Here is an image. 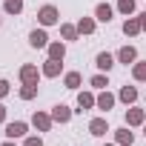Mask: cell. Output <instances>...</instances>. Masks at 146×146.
<instances>
[{
	"mask_svg": "<svg viewBox=\"0 0 146 146\" xmlns=\"http://www.w3.org/2000/svg\"><path fill=\"white\" fill-rule=\"evenodd\" d=\"M60 32H63V37H66V40H75V37H78V29H75V26H63Z\"/></svg>",
	"mask_w": 146,
	"mask_h": 146,
	"instance_id": "cell-24",
	"label": "cell"
},
{
	"mask_svg": "<svg viewBox=\"0 0 146 146\" xmlns=\"http://www.w3.org/2000/svg\"><path fill=\"white\" fill-rule=\"evenodd\" d=\"M135 57H137V52H135L132 46H123V49L117 52V60H120V63H126V66H129V63H132Z\"/></svg>",
	"mask_w": 146,
	"mask_h": 146,
	"instance_id": "cell-6",
	"label": "cell"
},
{
	"mask_svg": "<svg viewBox=\"0 0 146 146\" xmlns=\"http://www.w3.org/2000/svg\"><path fill=\"white\" fill-rule=\"evenodd\" d=\"M6 135H9L12 140H15V137H23V135H26V123H20V120H17V123H9V126H6Z\"/></svg>",
	"mask_w": 146,
	"mask_h": 146,
	"instance_id": "cell-4",
	"label": "cell"
},
{
	"mask_svg": "<svg viewBox=\"0 0 146 146\" xmlns=\"http://www.w3.org/2000/svg\"><path fill=\"white\" fill-rule=\"evenodd\" d=\"M43 75H46V78H57V75H60V60H52V57H49L46 66H43Z\"/></svg>",
	"mask_w": 146,
	"mask_h": 146,
	"instance_id": "cell-5",
	"label": "cell"
},
{
	"mask_svg": "<svg viewBox=\"0 0 146 146\" xmlns=\"http://www.w3.org/2000/svg\"><path fill=\"white\" fill-rule=\"evenodd\" d=\"M26 146H43V140H40V137H29V140H26Z\"/></svg>",
	"mask_w": 146,
	"mask_h": 146,
	"instance_id": "cell-27",
	"label": "cell"
},
{
	"mask_svg": "<svg viewBox=\"0 0 146 146\" xmlns=\"http://www.w3.org/2000/svg\"><path fill=\"white\" fill-rule=\"evenodd\" d=\"M95 103H98V100H95L89 92H80V95H78V106H80V112H83V109H92Z\"/></svg>",
	"mask_w": 146,
	"mask_h": 146,
	"instance_id": "cell-10",
	"label": "cell"
},
{
	"mask_svg": "<svg viewBox=\"0 0 146 146\" xmlns=\"http://www.w3.org/2000/svg\"><path fill=\"white\" fill-rule=\"evenodd\" d=\"M3 95H9V83H6V80H0V98H3Z\"/></svg>",
	"mask_w": 146,
	"mask_h": 146,
	"instance_id": "cell-28",
	"label": "cell"
},
{
	"mask_svg": "<svg viewBox=\"0 0 146 146\" xmlns=\"http://www.w3.org/2000/svg\"><path fill=\"white\" fill-rule=\"evenodd\" d=\"M95 15H98V20H100V23H109V20H112V6L100 3V6L95 9Z\"/></svg>",
	"mask_w": 146,
	"mask_h": 146,
	"instance_id": "cell-9",
	"label": "cell"
},
{
	"mask_svg": "<svg viewBox=\"0 0 146 146\" xmlns=\"http://www.w3.org/2000/svg\"><path fill=\"white\" fill-rule=\"evenodd\" d=\"M117 9H120L123 15H132V12H135V0H120V3H117Z\"/></svg>",
	"mask_w": 146,
	"mask_h": 146,
	"instance_id": "cell-23",
	"label": "cell"
},
{
	"mask_svg": "<svg viewBox=\"0 0 146 146\" xmlns=\"http://www.w3.org/2000/svg\"><path fill=\"white\" fill-rule=\"evenodd\" d=\"M35 126H37L40 132H49V126H52V117H49V115H43V112H37V115H35Z\"/></svg>",
	"mask_w": 146,
	"mask_h": 146,
	"instance_id": "cell-12",
	"label": "cell"
},
{
	"mask_svg": "<svg viewBox=\"0 0 146 146\" xmlns=\"http://www.w3.org/2000/svg\"><path fill=\"white\" fill-rule=\"evenodd\" d=\"M78 32H80V35H92V32H95V20H92V17H80Z\"/></svg>",
	"mask_w": 146,
	"mask_h": 146,
	"instance_id": "cell-14",
	"label": "cell"
},
{
	"mask_svg": "<svg viewBox=\"0 0 146 146\" xmlns=\"http://www.w3.org/2000/svg\"><path fill=\"white\" fill-rule=\"evenodd\" d=\"M92 86H95V89H106V78H103V75H95V78H92Z\"/></svg>",
	"mask_w": 146,
	"mask_h": 146,
	"instance_id": "cell-26",
	"label": "cell"
},
{
	"mask_svg": "<svg viewBox=\"0 0 146 146\" xmlns=\"http://www.w3.org/2000/svg\"><path fill=\"white\" fill-rule=\"evenodd\" d=\"M20 78H23V83H35L37 80V69L35 66H23L20 69Z\"/></svg>",
	"mask_w": 146,
	"mask_h": 146,
	"instance_id": "cell-13",
	"label": "cell"
},
{
	"mask_svg": "<svg viewBox=\"0 0 146 146\" xmlns=\"http://www.w3.org/2000/svg\"><path fill=\"white\" fill-rule=\"evenodd\" d=\"M140 29H146V15H143V17H140Z\"/></svg>",
	"mask_w": 146,
	"mask_h": 146,
	"instance_id": "cell-30",
	"label": "cell"
},
{
	"mask_svg": "<svg viewBox=\"0 0 146 146\" xmlns=\"http://www.w3.org/2000/svg\"><path fill=\"white\" fill-rule=\"evenodd\" d=\"M37 17H40V23H43V26H54V23L60 20V17H57V9H54V6H43V9L37 12Z\"/></svg>",
	"mask_w": 146,
	"mask_h": 146,
	"instance_id": "cell-1",
	"label": "cell"
},
{
	"mask_svg": "<svg viewBox=\"0 0 146 146\" xmlns=\"http://www.w3.org/2000/svg\"><path fill=\"white\" fill-rule=\"evenodd\" d=\"M126 123H129V126L143 123V109H129V112H126Z\"/></svg>",
	"mask_w": 146,
	"mask_h": 146,
	"instance_id": "cell-11",
	"label": "cell"
},
{
	"mask_svg": "<svg viewBox=\"0 0 146 146\" xmlns=\"http://www.w3.org/2000/svg\"><path fill=\"white\" fill-rule=\"evenodd\" d=\"M6 120V106H0V123Z\"/></svg>",
	"mask_w": 146,
	"mask_h": 146,
	"instance_id": "cell-29",
	"label": "cell"
},
{
	"mask_svg": "<svg viewBox=\"0 0 146 146\" xmlns=\"http://www.w3.org/2000/svg\"><path fill=\"white\" fill-rule=\"evenodd\" d=\"M89 132L100 137V135H106V132H109V126H106V120H103V117H95V120L89 123Z\"/></svg>",
	"mask_w": 146,
	"mask_h": 146,
	"instance_id": "cell-3",
	"label": "cell"
},
{
	"mask_svg": "<svg viewBox=\"0 0 146 146\" xmlns=\"http://www.w3.org/2000/svg\"><path fill=\"white\" fill-rule=\"evenodd\" d=\"M20 9H23V0H6V12L9 15H20Z\"/></svg>",
	"mask_w": 146,
	"mask_h": 146,
	"instance_id": "cell-20",
	"label": "cell"
},
{
	"mask_svg": "<svg viewBox=\"0 0 146 146\" xmlns=\"http://www.w3.org/2000/svg\"><path fill=\"white\" fill-rule=\"evenodd\" d=\"M63 54H66V46L63 43H52L49 46V57L52 60H63Z\"/></svg>",
	"mask_w": 146,
	"mask_h": 146,
	"instance_id": "cell-16",
	"label": "cell"
},
{
	"mask_svg": "<svg viewBox=\"0 0 146 146\" xmlns=\"http://www.w3.org/2000/svg\"><path fill=\"white\" fill-rule=\"evenodd\" d=\"M66 86L69 89H78L80 86V75H78V72H69V75H66Z\"/></svg>",
	"mask_w": 146,
	"mask_h": 146,
	"instance_id": "cell-21",
	"label": "cell"
},
{
	"mask_svg": "<svg viewBox=\"0 0 146 146\" xmlns=\"http://www.w3.org/2000/svg\"><path fill=\"white\" fill-rule=\"evenodd\" d=\"M35 95H37V83H26V86L20 89V98H23V100H32Z\"/></svg>",
	"mask_w": 146,
	"mask_h": 146,
	"instance_id": "cell-19",
	"label": "cell"
},
{
	"mask_svg": "<svg viewBox=\"0 0 146 146\" xmlns=\"http://www.w3.org/2000/svg\"><path fill=\"white\" fill-rule=\"evenodd\" d=\"M120 100H123V103H135V100H137L135 86H123V89H120Z\"/></svg>",
	"mask_w": 146,
	"mask_h": 146,
	"instance_id": "cell-17",
	"label": "cell"
},
{
	"mask_svg": "<svg viewBox=\"0 0 146 146\" xmlns=\"http://www.w3.org/2000/svg\"><path fill=\"white\" fill-rule=\"evenodd\" d=\"M3 146H15V143H3Z\"/></svg>",
	"mask_w": 146,
	"mask_h": 146,
	"instance_id": "cell-31",
	"label": "cell"
},
{
	"mask_svg": "<svg viewBox=\"0 0 146 146\" xmlns=\"http://www.w3.org/2000/svg\"><path fill=\"white\" fill-rule=\"evenodd\" d=\"M143 132H146V126H143Z\"/></svg>",
	"mask_w": 146,
	"mask_h": 146,
	"instance_id": "cell-32",
	"label": "cell"
},
{
	"mask_svg": "<svg viewBox=\"0 0 146 146\" xmlns=\"http://www.w3.org/2000/svg\"><path fill=\"white\" fill-rule=\"evenodd\" d=\"M69 117H72V112H69L63 103H60V106H54V112H52V120H57V123H66Z\"/></svg>",
	"mask_w": 146,
	"mask_h": 146,
	"instance_id": "cell-8",
	"label": "cell"
},
{
	"mask_svg": "<svg viewBox=\"0 0 146 146\" xmlns=\"http://www.w3.org/2000/svg\"><path fill=\"white\" fill-rule=\"evenodd\" d=\"M123 32H126V35H137V32H140V17H129V20L123 23Z\"/></svg>",
	"mask_w": 146,
	"mask_h": 146,
	"instance_id": "cell-15",
	"label": "cell"
},
{
	"mask_svg": "<svg viewBox=\"0 0 146 146\" xmlns=\"http://www.w3.org/2000/svg\"><path fill=\"white\" fill-rule=\"evenodd\" d=\"M135 80H146V63H137L135 66Z\"/></svg>",
	"mask_w": 146,
	"mask_h": 146,
	"instance_id": "cell-25",
	"label": "cell"
},
{
	"mask_svg": "<svg viewBox=\"0 0 146 146\" xmlns=\"http://www.w3.org/2000/svg\"><path fill=\"white\" fill-rule=\"evenodd\" d=\"M98 106H100L103 112H109V109L115 106V95H109V92H103V95L98 98Z\"/></svg>",
	"mask_w": 146,
	"mask_h": 146,
	"instance_id": "cell-18",
	"label": "cell"
},
{
	"mask_svg": "<svg viewBox=\"0 0 146 146\" xmlns=\"http://www.w3.org/2000/svg\"><path fill=\"white\" fill-rule=\"evenodd\" d=\"M29 43H32L35 49H43V46H49V37H46L43 29H35V32L29 35Z\"/></svg>",
	"mask_w": 146,
	"mask_h": 146,
	"instance_id": "cell-2",
	"label": "cell"
},
{
	"mask_svg": "<svg viewBox=\"0 0 146 146\" xmlns=\"http://www.w3.org/2000/svg\"><path fill=\"white\" fill-rule=\"evenodd\" d=\"M112 66H115V57H112L109 52H100V54H98V69H103V72H109Z\"/></svg>",
	"mask_w": 146,
	"mask_h": 146,
	"instance_id": "cell-7",
	"label": "cell"
},
{
	"mask_svg": "<svg viewBox=\"0 0 146 146\" xmlns=\"http://www.w3.org/2000/svg\"><path fill=\"white\" fill-rule=\"evenodd\" d=\"M117 143H120V146H126V143L132 146V132H129V129H120V132H117Z\"/></svg>",
	"mask_w": 146,
	"mask_h": 146,
	"instance_id": "cell-22",
	"label": "cell"
}]
</instances>
